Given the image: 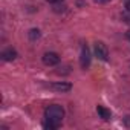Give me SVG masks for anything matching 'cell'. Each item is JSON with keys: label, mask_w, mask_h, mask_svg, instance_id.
Segmentation results:
<instances>
[{"label": "cell", "mask_w": 130, "mask_h": 130, "mask_svg": "<svg viewBox=\"0 0 130 130\" xmlns=\"http://www.w3.org/2000/svg\"><path fill=\"white\" fill-rule=\"evenodd\" d=\"M44 118L55 122H61L64 118V109L58 104H51L44 109Z\"/></svg>", "instance_id": "obj_1"}, {"label": "cell", "mask_w": 130, "mask_h": 130, "mask_svg": "<svg viewBox=\"0 0 130 130\" xmlns=\"http://www.w3.org/2000/svg\"><path fill=\"white\" fill-rule=\"evenodd\" d=\"M95 55L100 60H103V61L109 60V49H107V46L103 41H96L95 43Z\"/></svg>", "instance_id": "obj_2"}, {"label": "cell", "mask_w": 130, "mask_h": 130, "mask_svg": "<svg viewBox=\"0 0 130 130\" xmlns=\"http://www.w3.org/2000/svg\"><path fill=\"white\" fill-rule=\"evenodd\" d=\"M80 64L83 69H87L90 66V51L86 44H83L81 47V57H80Z\"/></svg>", "instance_id": "obj_3"}, {"label": "cell", "mask_w": 130, "mask_h": 130, "mask_svg": "<svg viewBox=\"0 0 130 130\" xmlns=\"http://www.w3.org/2000/svg\"><path fill=\"white\" fill-rule=\"evenodd\" d=\"M43 63L46 66H55V64L60 63V55L55 52H46L43 55Z\"/></svg>", "instance_id": "obj_4"}, {"label": "cell", "mask_w": 130, "mask_h": 130, "mask_svg": "<svg viewBox=\"0 0 130 130\" xmlns=\"http://www.w3.org/2000/svg\"><path fill=\"white\" fill-rule=\"evenodd\" d=\"M49 89L57 90V92H69L72 89V86L69 83H54V84L49 86Z\"/></svg>", "instance_id": "obj_5"}, {"label": "cell", "mask_w": 130, "mask_h": 130, "mask_svg": "<svg viewBox=\"0 0 130 130\" xmlns=\"http://www.w3.org/2000/svg\"><path fill=\"white\" fill-rule=\"evenodd\" d=\"M2 58H3L5 61H12V60L17 58V51L12 49V47H9V49H6V51L2 52Z\"/></svg>", "instance_id": "obj_6"}, {"label": "cell", "mask_w": 130, "mask_h": 130, "mask_svg": "<svg viewBox=\"0 0 130 130\" xmlns=\"http://www.w3.org/2000/svg\"><path fill=\"white\" fill-rule=\"evenodd\" d=\"M96 112H98L100 118H103L104 121H109V119L112 118V112H110L109 109H106L104 106H96Z\"/></svg>", "instance_id": "obj_7"}, {"label": "cell", "mask_w": 130, "mask_h": 130, "mask_svg": "<svg viewBox=\"0 0 130 130\" xmlns=\"http://www.w3.org/2000/svg\"><path fill=\"white\" fill-rule=\"evenodd\" d=\"M58 125H60V122H55V121H51V119H46L43 122V127L49 128V130H55V128H58Z\"/></svg>", "instance_id": "obj_8"}, {"label": "cell", "mask_w": 130, "mask_h": 130, "mask_svg": "<svg viewBox=\"0 0 130 130\" xmlns=\"http://www.w3.org/2000/svg\"><path fill=\"white\" fill-rule=\"evenodd\" d=\"M28 37H29V40L35 41V40H38V38L41 37V34H40V31H38V29H31V31L28 32Z\"/></svg>", "instance_id": "obj_9"}, {"label": "cell", "mask_w": 130, "mask_h": 130, "mask_svg": "<svg viewBox=\"0 0 130 130\" xmlns=\"http://www.w3.org/2000/svg\"><path fill=\"white\" fill-rule=\"evenodd\" d=\"M121 19H122L124 22L130 23V11H125V12H122V14H121Z\"/></svg>", "instance_id": "obj_10"}, {"label": "cell", "mask_w": 130, "mask_h": 130, "mask_svg": "<svg viewBox=\"0 0 130 130\" xmlns=\"http://www.w3.org/2000/svg\"><path fill=\"white\" fill-rule=\"evenodd\" d=\"M64 8H66L64 5H61V6H60V5H55V6H54V11H55V12H60V11L63 12V11H64Z\"/></svg>", "instance_id": "obj_11"}, {"label": "cell", "mask_w": 130, "mask_h": 130, "mask_svg": "<svg viewBox=\"0 0 130 130\" xmlns=\"http://www.w3.org/2000/svg\"><path fill=\"white\" fill-rule=\"evenodd\" d=\"M125 11H130V0H125Z\"/></svg>", "instance_id": "obj_12"}, {"label": "cell", "mask_w": 130, "mask_h": 130, "mask_svg": "<svg viewBox=\"0 0 130 130\" xmlns=\"http://www.w3.org/2000/svg\"><path fill=\"white\" fill-rule=\"evenodd\" d=\"M49 3H60V2H63V0H47Z\"/></svg>", "instance_id": "obj_13"}, {"label": "cell", "mask_w": 130, "mask_h": 130, "mask_svg": "<svg viewBox=\"0 0 130 130\" xmlns=\"http://www.w3.org/2000/svg\"><path fill=\"white\" fill-rule=\"evenodd\" d=\"M125 38H127V40H128V41H130V29H128V31H127V32H125Z\"/></svg>", "instance_id": "obj_14"}, {"label": "cell", "mask_w": 130, "mask_h": 130, "mask_svg": "<svg viewBox=\"0 0 130 130\" xmlns=\"http://www.w3.org/2000/svg\"><path fill=\"white\" fill-rule=\"evenodd\" d=\"M125 124L130 127V116H127V118H125Z\"/></svg>", "instance_id": "obj_15"}, {"label": "cell", "mask_w": 130, "mask_h": 130, "mask_svg": "<svg viewBox=\"0 0 130 130\" xmlns=\"http://www.w3.org/2000/svg\"><path fill=\"white\" fill-rule=\"evenodd\" d=\"M96 3H106V2H109V0H95Z\"/></svg>", "instance_id": "obj_16"}]
</instances>
